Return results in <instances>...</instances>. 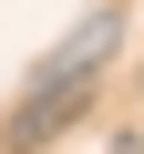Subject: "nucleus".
<instances>
[{
    "label": "nucleus",
    "instance_id": "1",
    "mask_svg": "<svg viewBox=\"0 0 144 154\" xmlns=\"http://www.w3.org/2000/svg\"><path fill=\"white\" fill-rule=\"evenodd\" d=\"M113 41H124V11H93L83 31H72V41H62V51L31 72V82H41V93H83V82H93V62H103Z\"/></svg>",
    "mask_w": 144,
    "mask_h": 154
}]
</instances>
